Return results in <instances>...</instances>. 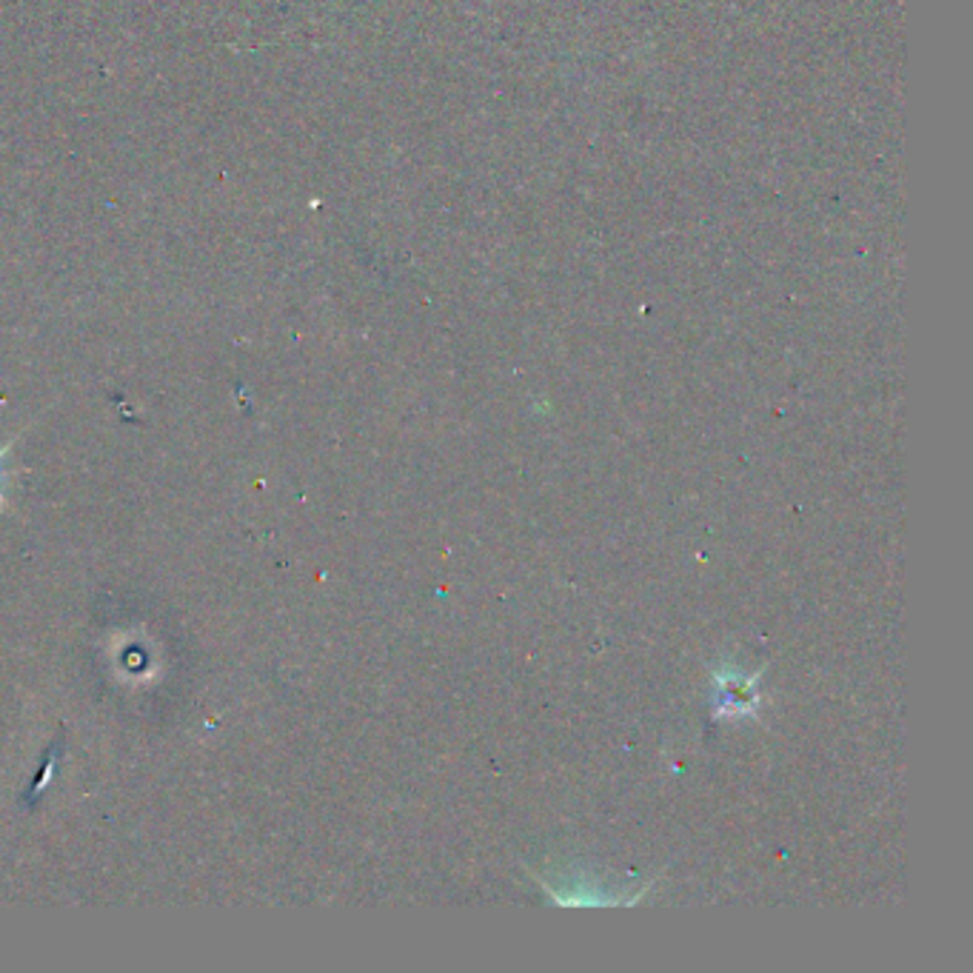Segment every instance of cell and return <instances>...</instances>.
I'll list each match as a JSON object with an SVG mask.
<instances>
[{"instance_id": "cell-1", "label": "cell", "mask_w": 973, "mask_h": 973, "mask_svg": "<svg viewBox=\"0 0 973 973\" xmlns=\"http://www.w3.org/2000/svg\"><path fill=\"white\" fill-rule=\"evenodd\" d=\"M720 683V713L726 717H733V713H748V706L757 702V694H754V679H731V677H717Z\"/></svg>"}]
</instances>
